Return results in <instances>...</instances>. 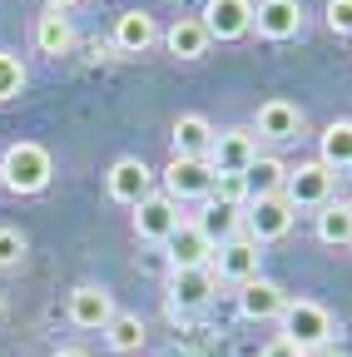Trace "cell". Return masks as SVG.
Segmentation results:
<instances>
[{
	"instance_id": "11",
	"label": "cell",
	"mask_w": 352,
	"mask_h": 357,
	"mask_svg": "<svg viewBox=\"0 0 352 357\" xmlns=\"http://www.w3.org/2000/svg\"><path fill=\"white\" fill-rule=\"evenodd\" d=\"M179 223H184L179 204H174L169 194H159V189L135 208V234H139L144 243H169L174 234H179Z\"/></svg>"
},
{
	"instance_id": "29",
	"label": "cell",
	"mask_w": 352,
	"mask_h": 357,
	"mask_svg": "<svg viewBox=\"0 0 352 357\" xmlns=\"http://www.w3.org/2000/svg\"><path fill=\"white\" fill-rule=\"evenodd\" d=\"M328 30L352 35V0H328Z\"/></svg>"
},
{
	"instance_id": "13",
	"label": "cell",
	"mask_w": 352,
	"mask_h": 357,
	"mask_svg": "<svg viewBox=\"0 0 352 357\" xmlns=\"http://www.w3.org/2000/svg\"><path fill=\"white\" fill-rule=\"evenodd\" d=\"M248 129L258 134V139H273V144L298 139V134H303V109H298L293 100H263Z\"/></svg>"
},
{
	"instance_id": "1",
	"label": "cell",
	"mask_w": 352,
	"mask_h": 357,
	"mask_svg": "<svg viewBox=\"0 0 352 357\" xmlns=\"http://www.w3.org/2000/svg\"><path fill=\"white\" fill-rule=\"evenodd\" d=\"M50 174H55V164H50L45 144L20 139V144H10L6 154H0V184H6L10 194H40L50 184Z\"/></svg>"
},
{
	"instance_id": "24",
	"label": "cell",
	"mask_w": 352,
	"mask_h": 357,
	"mask_svg": "<svg viewBox=\"0 0 352 357\" xmlns=\"http://www.w3.org/2000/svg\"><path fill=\"white\" fill-rule=\"evenodd\" d=\"M248 194L253 199H263V194H283V178H288V164L283 159H273V154H258L253 164H248Z\"/></svg>"
},
{
	"instance_id": "22",
	"label": "cell",
	"mask_w": 352,
	"mask_h": 357,
	"mask_svg": "<svg viewBox=\"0 0 352 357\" xmlns=\"http://www.w3.org/2000/svg\"><path fill=\"white\" fill-rule=\"evenodd\" d=\"M318 159L337 174V169H352V119H332L323 134H318Z\"/></svg>"
},
{
	"instance_id": "15",
	"label": "cell",
	"mask_w": 352,
	"mask_h": 357,
	"mask_svg": "<svg viewBox=\"0 0 352 357\" xmlns=\"http://www.w3.org/2000/svg\"><path fill=\"white\" fill-rule=\"evenodd\" d=\"M253 30L263 35V40H293L298 30H303V6L298 0H258L253 6Z\"/></svg>"
},
{
	"instance_id": "10",
	"label": "cell",
	"mask_w": 352,
	"mask_h": 357,
	"mask_svg": "<svg viewBox=\"0 0 352 357\" xmlns=\"http://www.w3.org/2000/svg\"><path fill=\"white\" fill-rule=\"evenodd\" d=\"M253 159H258V134H253L248 124H238V129H218V134H213V149H208L213 174H248Z\"/></svg>"
},
{
	"instance_id": "3",
	"label": "cell",
	"mask_w": 352,
	"mask_h": 357,
	"mask_svg": "<svg viewBox=\"0 0 352 357\" xmlns=\"http://www.w3.org/2000/svg\"><path fill=\"white\" fill-rule=\"evenodd\" d=\"M332 169L323 164V159H298V164H288V178H283V199L293 204V213L298 208H323V204H332Z\"/></svg>"
},
{
	"instance_id": "19",
	"label": "cell",
	"mask_w": 352,
	"mask_h": 357,
	"mask_svg": "<svg viewBox=\"0 0 352 357\" xmlns=\"http://www.w3.org/2000/svg\"><path fill=\"white\" fill-rule=\"evenodd\" d=\"M159 40H164V50H169L174 60H199V55L208 50V30H204L199 15H179Z\"/></svg>"
},
{
	"instance_id": "7",
	"label": "cell",
	"mask_w": 352,
	"mask_h": 357,
	"mask_svg": "<svg viewBox=\"0 0 352 357\" xmlns=\"http://www.w3.org/2000/svg\"><path fill=\"white\" fill-rule=\"evenodd\" d=\"M105 189H109V199H114V204L139 208V204L154 194V169H149L144 159H114V164H109V174H105Z\"/></svg>"
},
{
	"instance_id": "14",
	"label": "cell",
	"mask_w": 352,
	"mask_h": 357,
	"mask_svg": "<svg viewBox=\"0 0 352 357\" xmlns=\"http://www.w3.org/2000/svg\"><path fill=\"white\" fill-rule=\"evenodd\" d=\"M283 307H288V293L273 283V278H248L243 288H238V312L248 323H268V318H283Z\"/></svg>"
},
{
	"instance_id": "8",
	"label": "cell",
	"mask_w": 352,
	"mask_h": 357,
	"mask_svg": "<svg viewBox=\"0 0 352 357\" xmlns=\"http://www.w3.org/2000/svg\"><path fill=\"white\" fill-rule=\"evenodd\" d=\"M164 194L174 204H194L213 194V164L208 159H169L164 169Z\"/></svg>"
},
{
	"instance_id": "33",
	"label": "cell",
	"mask_w": 352,
	"mask_h": 357,
	"mask_svg": "<svg viewBox=\"0 0 352 357\" xmlns=\"http://www.w3.org/2000/svg\"><path fill=\"white\" fill-rule=\"evenodd\" d=\"M55 357H90V352H79V347H60Z\"/></svg>"
},
{
	"instance_id": "16",
	"label": "cell",
	"mask_w": 352,
	"mask_h": 357,
	"mask_svg": "<svg viewBox=\"0 0 352 357\" xmlns=\"http://www.w3.org/2000/svg\"><path fill=\"white\" fill-rule=\"evenodd\" d=\"M109 45H114L119 55H144L149 45H159V25H154V15H149V10H124V15L114 20Z\"/></svg>"
},
{
	"instance_id": "20",
	"label": "cell",
	"mask_w": 352,
	"mask_h": 357,
	"mask_svg": "<svg viewBox=\"0 0 352 357\" xmlns=\"http://www.w3.org/2000/svg\"><path fill=\"white\" fill-rule=\"evenodd\" d=\"M164 248H169V268H208L213 263V243L194 229V223H179V234H174Z\"/></svg>"
},
{
	"instance_id": "23",
	"label": "cell",
	"mask_w": 352,
	"mask_h": 357,
	"mask_svg": "<svg viewBox=\"0 0 352 357\" xmlns=\"http://www.w3.org/2000/svg\"><path fill=\"white\" fill-rule=\"evenodd\" d=\"M105 342H109V352H119V357H135V352L144 347V318H139V312H114L109 328H105Z\"/></svg>"
},
{
	"instance_id": "2",
	"label": "cell",
	"mask_w": 352,
	"mask_h": 357,
	"mask_svg": "<svg viewBox=\"0 0 352 357\" xmlns=\"http://www.w3.org/2000/svg\"><path fill=\"white\" fill-rule=\"evenodd\" d=\"M278 323H283V337H288L303 357L323 352L328 337H332V312H328L323 303H313V298H288V307H283Z\"/></svg>"
},
{
	"instance_id": "31",
	"label": "cell",
	"mask_w": 352,
	"mask_h": 357,
	"mask_svg": "<svg viewBox=\"0 0 352 357\" xmlns=\"http://www.w3.org/2000/svg\"><path fill=\"white\" fill-rule=\"evenodd\" d=\"M109 50H114L109 40H90V60H109Z\"/></svg>"
},
{
	"instance_id": "5",
	"label": "cell",
	"mask_w": 352,
	"mask_h": 357,
	"mask_svg": "<svg viewBox=\"0 0 352 357\" xmlns=\"http://www.w3.org/2000/svg\"><path fill=\"white\" fill-rule=\"evenodd\" d=\"M293 229V204L283 194H263V199H248L243 208V234L263 248V243H278L283 234Z\"/></svg>"
},
{
	"instance_id": "12",
	"label": "cell",
	"mask_w": 352,
	"mask_h": 357,
	"mask_svg": "<svg viewBox=\"0 0 352 357\" xmlns=\"http://www.w3.org/2000/svg\"><path fill=\"white\" fill-rule=\"evenodd\" d=\"M204 30L208 40H243L253 30V0H204Z\"/></svg>"
},
{
	"instance_id": "4",
	"label": "cell",
	"mask_w": 352,
	"mask_h": 357,
	"mask_svg": "<svg viewBox=\"0 0 352 357\" xmlns=\"http://www.w3.org/2000/svg\"><path fill=\"white\" fill-rule=\"evenodd\" d=\"M213 293H218L213 268H169V318L174 323H184L199 307H208Z\"/></svg>"
},
{
	"instance_id": "28",
	"label": "cell",
	"mask_w": 352,
	"mask_h": 357,
	"mask_svg": "<svg viewBox=\"0 0 352 357\" xmlns=\"http://www.w3.org/2000/svg\"><path fill=\"white\" fill-rule=\"evenodd\" d=\"M25 234L20 229H10V223H0V268H20L25 263Z\"/></svg>"
},
{
	"instance_id": "35",
	"label": "cell",
	"mask_w": 352,
	"mask_h": 357,
	"mask_svg": "<svg viewBox=\"0 0 352 357\" xmlns=\"http://www.w3.org/2000/svg\"><path fill=\"white\" fill-rule=\"evenodd\" d=\"M0 318H6V293H0Z\"/></svg>"
},
{
	"instance_id": "9",
	"label": "cell",
	"mask_w": 352,
	"mask_h": 357,
	"mask_svg": "<svg viewBox=\"0 0 352 357\" xmlns=\"http://www.w3.org/2000/svg\"><path fill=\"white\" fill-rule=\"evenodd\" d=\"M65 312H70L75 328H84V333H105L119 307H114V293H109L105 283H79V288L70 293Z\"/></svg>"
},
{
	"instance_id": "34",
	"label": "cell",
	"mask_w": 352,
	"mask_h": 357,
	"mask_svg": "<svg viewBox=\"0 0 352 357\" xmlns=\"http://www.w3.org/2000/svg\"><path fill=\"white\" fill-rule=\"evenodd\" d=\"M313 357H347V352H337V347H323V352H313Z\"/></svg>"
},
{
	"instance_id": "30",
	"label": "cell",
	"mask_w": 352,
	"mask_h": 357,
	"mask_svg": "<svg viewBox=\"0 0 352 357\" xmlns=\"http://www.w3.org/2000/svg\"><path fill=\"white\" fill-rule=\"evenodd\" d=\"M263 357H303V352H298V347H293L288 337H273L268 347H263Z\"/></svg>"
},
{
	"instance_id": "18",
	"label": "cell",
	"mask_w": 352,
	"mask_h": 357,
	"mask_svg": "<svg viewBox=\"0 0 352 357\" xmlns=\"http://www.w3.org/2000/svg\"><path fill=\"white\" fill-rule=\"evenodd\" d=\"M213 134L218 129L204 114H179V119H174V159H208Z\"/></svg>"
},
{
	"instance_id": "17",
	"label": "cell",
	"mask_w": 352,
	"mask_h": 357,
	"mask_svg": "<svg viewBox=\"0 0 352 357\" xmlns=\"http://www.w3.org/2000/svg\"><path fill=\"white\" fill-rule=\"evenodd\" d=\"M75 45H79V35H75L70 15H60V10H45V15L35 20V50H40V55L60 60V55H75Z\"/></svg>"
},
{
	"instance_id": "6",
	"label": "cell",
	"mask_w": 352,
	"mask_h": 357,
	"mask_svg": "<svg viewBox=\"0 0 352 357\" xmlns=\"http://www.w3.org/2000/svg\"><path fill=\"white\" fill-rule=\"evenodd\" d=\"M213 278H224V283H234V288H243L248 278H258L263 273V253H258V243L248 238V234H238V238H229V243H218L213 248Z\"/></svg>"
},
{
	"instance_id": "32",
	"label": "cell",
	"mask_w": 352,
	"mask_h": 357,
	"mask_svg": "<svg viewBox=\"0 0 352 357\" xmlns=\"http://www.w3.org/2000/svg\"><path fill=\"white\" fill-rule=\"evenodd\" d=\"M75 6H79V0H45V10H60V15H70Z\"/></svg>"
},
{
	"instance_id": "25",
	"label": "cell",
	"mask_w": 352,
	"mask_h": 357,
	"mask_svg": "<svg viewBox=\"0 0 352 357\" xmlns=\"http://www.w3.org/2000/svg\"><path fill=\"white\" fill-rule=\"evenodd\" d=\"M318 238L328 243V248H342V243H352V204H323L318 208Z\"/></svg>"
},
{
	"instance_id": "27",
	"label": "cell",
	"mask_w": 352,
	"mask_h": 357,
	"mask_svg": "<svg viewBox=\"0 0 352 357\" xmlns=\"http://www.w3.org/2000/svg\"><path fill=\"white\" fill-rule=\"evenodd\" d=\"M213 194H218L213 204H229V208H248V199H253L243 174H213Z\"/></svg>"
},
{
	"instance_id": "26",
	"label": "cell",
	"mask_w": 352,
	"mask_h": 357,
	"mask_svg": "<svg viewBox=\"0 0 352 357\" xmlns=\"http://www.w3.org/2000/svg\"><path fill=\"white\" fill-rule=\"evenodd\" d=\"M25 60L10 55V50H0V100H20V89H25Z\"/></svg>"
},
{
	"instance_id": "21",
	"label": "cell",
	"mask_w": 352,
	"mask_h": 357,
	"mask_svg": "<svg viewBox=\"0 0 352 357\" xmlns=\"http://www.w3.org/2000/svg\"><path fill=\"white\" fill-rule=\"evenodd\" d=\"M194 229L218 248V243H229L243 234V208H229V204H204V213L194 218Z\"/></svg>"
}]
</instances>
